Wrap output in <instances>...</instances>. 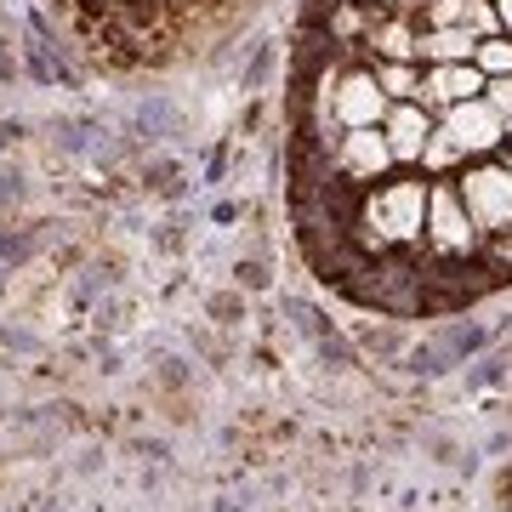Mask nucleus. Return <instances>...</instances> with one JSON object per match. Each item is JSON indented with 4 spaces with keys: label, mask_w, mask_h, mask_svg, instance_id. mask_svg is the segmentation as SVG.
Returning a JSON list of instances; mask_svg holds the SVG:
<instances>
[{
    "label": "nucleus",
    "mask_w": 512,
    "mask_h": 512,
    "mask_svg": "<svg viewBox=\"0 0 512 512\" xmlns=\"http://www.w3.org/2000/svg\"><path fill=\"white\" fill-rule=\"evenodd\" d=\"M484 69L478 63H427L421 69V109H456V103H467V97H484Z\"/></svg>",
    "instance_id": "obj_8"
},
{
    "label": "nucleus",
    "mask_w": 512,
    "mask_h": 512,
    "mask_svg": "<svg viewBox=\"0 0 512 512\" xmlns=\"http://www.w3.org/2000/svg\"><path fill=\"white\" fill-rule=\"evenodd\" d=\"M6 80H18V57H12V46L0 40V86H6Z\"/></svg>",
    "instance_id": "obj_31"
},
{
    "label": "nucleus",
    "mask_w": 512,
    "mask_h": 512,
    "mask_svg": "<svg viewBox=\"0 0 512 512\" xmlns=\"http://www.w3.org/2000/svg\"><path fill=\"white\" fill-rule=\"evenodd\" d=\"M439 126L456 137V148L467 154V160H495L501 148H507V120L484 103V97H467V103H456V109L439 114Z\"/></svg>",
    "instance_id": "obj_6"
},
{
    "label": "nucleus",
    "mask_w": 512,
    "mask_h": 512,
    "mask_svg": "<svg viewBox=\"0 0 512 512\" xmlns=\"http://www.w3.org/2000/svg\"><path fill=\"white\" fill-rule=\"evenodd\" d=\"M484 103H490V109L507 120V131H512V74H501V80H490V86H484Z\"/></svg>",
    "instance_id": "obj_25"
},
{
    "label": "nucleus",
    "mask_w": 512,
    "mask_h": 512,
    "mask_svg": "<svg viewBox=\"0 0 512 512\" xmlns=\"http://www.w3.org/2000/svg\"><path fill=\"white\" fill-rule=\"evenodd\" d=\"M23 131H29V126H23V120H0V143H18Z\"/></svg>",
    "instance_id": "obj_33"
},
{
    "label": "nucleus",
    "mask_w": 512,
    "mask_h": 512,
    "mask_svg": "<svg viewBox=\"0 0 512 512\" xmlns=\"http://www.w3.org/2000/svg\"><path fill=\"white\" fill-rule=\"evenodd\" d=\"M416 23L421 29H461L467 23V0H421Z\"/></svg>",
    "instance_id": "obj_20"
},
{
    "label": "nucleus",
    "mask_w": 512,
    "mask_h": 512,
    "mask_svg": "<svg viewBox=\"0 0 512 512\" xmlns=\"http://www.w3.org/2000/svg\"><path fill=\"white\" fill-rule=\"evenodd\" d=\"M427 194H433L427 171H393L387 183L365 188L348 217V245L365 251L370 262H382L393 251H421V239H427Z\"/></svg>",
    "instance_id": "obj_1"
},
{
    "label": "nucleus",
    "mask_w": 512,
    "mask_h": 512,
    "mask_svg": "<svg viewBox=\"0 0 512 512\" xmlns=\"http://www.w3.org/2000/svg\"><path fill=\"white\" fill-rule=\"evenodd\" d=\"M274 63H279L274 40H256V46H251V63L239 69V92H262V86H268V74H274Z\"/></svg>",
    "instance_id": "obj_19"
},
{
    "label": "nucleus",
    "mask_w": 512,
    "mask_h": 512,
    "mask_svg": "<svg viewBox=\"0 0 512 512\" xmlns=\"http://www.w3.org/2000/svg\"><path fill=\"white\" fill-rule=\"evenodd\" d=\"M416 35L421 23L416 12H376L370 18V35L359 40V63H416Z\"/></svg>",
    "instance_id": "obj_7"
},
{
    "label": "nucleus",
    "mask_w": 512,
    "mask_h": 512,
    "mask_svg": "<svg viewBox=\"0 0 512 512\" xmlns=\"http://www.w3.org/2000/svg\"><path fill=\"white\" fill-rule=\"evenodd\" d=\"M456 194L467 205V217L484 239L512 234V165L495 154V160H467L456 171Z\"/></svg>",
    "instance_id": "obj_2"
},
{
    "label": "nucleus",
    "mask_w": 512,
    "mask_h": 512,
    "mask_svg": "<svg viewBox=\"0 0 512 512\" xmlns=\"http://www.w3.org/2000/svg\"><path fill=\"white\" fill-rule=\"evenodd\" d=\"M285 319H291V330H302V336H308L313 348H319L325 336H336V325H330L325 313L313 308L308 296H285Z\"/></svg>",
    "instance_id": "obj_16"
},
{
    "label": "nucleus",
    "mask_w": 512,
    "mask_h": 512,
    "mask_svg": "<svg viewBox=\"0 0 512 512\" xmlns=\"http://www.w3.org/2000/svg\"><path fill=\"white\" fill-rule=\"evenodd\" d=\"M421 251H427V256H444V262L484 251V234L473 228L467 205H461L456 177H433V194H427V239H421Z\"/></svg>",
    "instance_id": "obj_3"
},
{
    "label": "nucleus",
    "mask_w": 512,
    "mask_h": 512,
    "mask_svg": "<svg viewBox=\"0 0 512 512\" xmlns=\"http://www.w3.org/2000/svg\"><path fill=\"white\" fill-rule=\"evenodd\" d=\"M0 6H6V0H0Z\"/></svg>",
    "instance_id": "obj_41"
},
{
    "label": "nucleus",
    "mask_w": 512,
    "mask_h": 512,
    "mask_svg": "<svg viewBox=\"0 0 512 512\" xmlns=\"http://www.w3.org/2000/svg\"><path fill=\"white\" fill-rule=\"evenodd\" d=\"M217 512H245V501H239V507H234V501H222V507Z\"/></svg>",
    "instance_id": "obj_37"
},
{
    "label": "nucleus",
    "mask_w": 512,
    "mask_h": 512,
    "mask_svg": "<svg viewBox=\"0 0 512 512\" xmlns=\"http://www.w3.org/2000/svg\"><path fill=\"white\" fill-rule=\"evenodd\" d=\"M0 234H6V228H0Z\"/></svg>",
    "instance_id": "obj_40"
},
{
    "label": "nucleus",
    "mask_w": 512,
    "mask_h": 512,
    "mask_svg": "<svg viewBox=\"0 0 512 512\" xmlns=\"http://www.w3.org/2000/svg\"><path fill=\"white\" fill-rule=\"evenodd\" d=\"M467 29H473L478 40L501 35V12H495V0H467Z\"/></svg>",
    "instance_id": "obj_23"
},
{
    "label": "nucleus",
    "mask_w": 512,
    "mask_h": 512,
    "mask_svg": "<svg viewBox=\"0 0 512 512\" xmlns=\"http://www.w3.org/2000/svg\"><path fill=\"white\" fill-rule=\"evenodd\" d=\"M507 365H512L507 353H478V365L467 370V382H473V387H490V382H501V376H507Z\"/></svg>",
    "instance_id": "obj_24"
},
{
    "label": "nucleus",
    "mask_w": 512,
    "mask_h": 512,
    "mask_svg": "<svg viewBox=\"0 0 512 512\" xmlns=\"http://www.w3.org/2000/svg\"><path fill=\"white\" fill-rule=\"evenodd\" d=\"M399 359H404L410 376H444V370H450V353L439 348V336H433V342H416V348H404Z\"/></svg>",
    "instance_id": "obj_18"
},
{
    "label": "nucleus",
    "mask_w": 512,
    "mask_h": 512,
    "mask_svg": "<svg viewBox=\"0 0 512 512\" xmlns=\"http://www.w3.org/2000/svg\"><path fill=\"white\" fill-rule=\"evenodd\" d=\"M439 348L450 353V365H467V359H478V353L490 348V330H484V325H467V319H456V325H444Z\"/></svg>",
    "instance_id": "obj_15"
},
{
    "label": "nucleus",
    "mask_w": 512,
    "mask_h": 512,
    "mask_svg": "<svg viewBox=\"0 0 512 512\" xmlns=\"http://www.w3.org/2000/svg\"><path fill=\"white\" fill-rule=\"evenodd\" d=\"M370 69L393 103H421V63H370Z\"/></svg>",
    "instance_id": "obj_13"
},
{
    "label": "nucleus",
    "mask_w": 512,
    "mask_h": 512,
    "mask_svg": "<svg viewBox=\"0 0 512 512\" xmlns=\"http://www.w3.org/2000/svg\"><path fill=\"white\" fill-rule=\"evenodd\" d=\"M461 165H467V154L456 148V137L444 126H433V137H427V148H421V171L427 177H456Z\"/></svg>",
    "instance_id": "obj_14"
},
{
    "label": "nucleus",
    "mask_w": 512,
    "mask_h": 512,
    "mask_svg": "<svg viewBox=\"0 0 512 512\" xmlns=\"http://www.w3.org/2000/svg\"><path fill=\"white\" fill-rule=\"evenodd\" d=\"M40 239H46L40 228H18V234L6 228V234H0V262H6V268H23V262L40 251Z\"/></svg>",
    "instance_id": "obj_21"
},
{
    "label": "nucleus",
    "mask_w": 512,
    "mask_h": 512,
    "mask_svg": "<svg viewBox=\"0 0 512 512\" xmlns=\"http://www.w3.org/2000/svg\"><path fill=\"white\" fill-rule=\"evenodd\" d=\"M183 120L171 109V97H143L137 109H131V137H143V143H165V137H177Z\"/></svg>",
    "instance_id": "obj_11"
},
{
    "label": "nucleus",
    "mask_w": 512,
    "mask_h": 512,
    "mask_svg": "<svg viewBox=\"0 0 512 512\" xmlns=\"http://www.w3.org/2000/svg\"><path fill=\"white\" fill-rule=\"evenodd\" d=\"M433 126H439V114L421 109V103H393V109H387L382 137H387V148H393L399 171H421V148H427Z\"/></svg>",
    "instance_id": "obj_9"
},
{
    "label": "nucleus",
    "mask_w": 512,
    "mask_h": 512,
    "mask_svg": "<svg viewBox=\"0 0 512 512\" xmlns=\"http://www.w3.org/2000/svg\"><path fill=\"white\" fill-rule=\"evenodd\" d=\"M359 348H370L376 359H399V353H404V336H399L393 325H365V330H359Z\"/></svg>",
    "instance_id": "obj_22"
},
{
    "label": "nucleus",
    "mask_w": 512,
    "mask_h": 512,
    "mask_svg": "<svg viewBox=\"0 0 512 512\" xmlns=\"http://www.w3.org/2000/svg\"><path fill=\"white\" fill-rule=\"evenodd\" d=\"M330 171H336L353 194H365V188L387 183V177L399 171V160H393L382 126H365V131H336V143H330Z\"/></svg>",
    "instance_id": "obj_4"
},
{
    "label": "nucleus",
    "mask_w": 512,
    "mask_h": 512,
    "mask_svg": "<svg viewBox=\"0 0 512 512\" xmlns=\"http://www.w3.org/2000/svg\"><path fill=\"white\" fill-rule=\"evenodd\" d=\"M0 291H6V262H0Z\"/></svg>",
    "instance_id": "obj_39"
},
{
    "label": "nucleus",
    "mask_w": 512,
    "mask_h": 512,
    "mask_svg": "<svg viewBox=\"0 0 512 512\" xmlns=\"http://www.w3.org/2000/svg\"><path fill=\"white\" fill-rule=\"evenodd\" d=\"M222 177H228V143H217L205 160V183H222Z\"/></svg>",
    "instance_id": "obj_29"
},
{
    "label": "nucleus",
    "mask_w": 512,
    "mask_h": 512,
    "mask_svg": "<svg viewBox=\"0 0 512 512\" xmlns=\"http://www.w3.org/2000/svg\"><path fill=\"white\" fill-rule=\"evenodd\" d=\"M478 52V35L461 23V29H421L416 35V63H473Z\"/></svg>",
    "instance_id": "obj_10"
},
{
    "label": "nucleus",
    "mask_w": 512,
    "mask_h": 512,
    "mask_svg": "<svg viewBox=\"0 0 512 512\" xmlns=\"http://www.w3.org/2000/svg\"><path fill=\"white\" fill-rule=\"evenodd\" d=\"M0 342L18 348V353H35V336H29V330H0Z\"/></svg>",
    "instance_id": "obj_30"
},
{
    "label": "nucleus",
    "mask_w": 512,
    "mask_h": 512,
    "mask_svg": "<svg viewBox=\"0 0 512 512\" xmlns=\"http://www.w3.org/2000/svg\"><path fill=\"white\" fill-rule=\"evenodd\" d=\"M29 188H23V171H12V165H0V205H18Z\"/></svg>",
    "instance_id": "obj_26"
},
{
    "label": "nucleus",
    "mask_w": 512,
    "mask_h": 512,
    "mask_svg": "<svg viewBox=\"0 0 512 512\" xmlns=\"http://www.w3.org/2000/svg\"><path fill=\"white\" fill-rule=\"evenodd\" d=\"M393 97L376 86V69L353 57L348 69L336 74V92H330V126L336 131H365V126H382Z\"/></svg>",
    "instance_id": "obj_5"
},
{
    "label": "nucleus",
    "mask_w": 512,
    "mask_h": 512,
    "mask_svg": "<svg viewBox=\"0 0 512 512\" xmlns=\"http://www.w3.org/2000/svg\"><path fill=\"white\" fill-rule=\"evenodd\" d=\"M103 137H109V131L97 126V120H80V114L52 120V143L63 148V154H103Z\"/></svg>",
    "instance_id": "obj_12"
},
{
    "label": "nucleus",
    "mask_w": 512,
    "mask_h": 512,
    "mask_svg": "<svg viewBox=\"0 0 512 512\" xmlns=\"http://www.w3.org/2000/svg\"><path fill=\"white\" fill-rule=\"evenodd\" d=\"M495 12H501V35H512V0H495Z\"/></svg>",
    "instance_id": "obj_34"
},
{
    "label": "nucleus",
    "mask_w": 512,
    "mask_h": 512,
    "mask_svg": "<svg viewBox=\"0 0 512 512\" xmlns=\"http://www.w3.org/2000/svg\"><path fill=\"white\" fill-rule=\"evenodd\" d=\"M473 63L484 69V80H501V74H512V35H490V40H478Z\"/></svg>",
    "instance_id": "obj_17"
},
{
    "label": "nucleus",
    "mask_w": 512,
    "mask_h": 512,
    "mask_svg": "<svg viewBox=\"0 0 512 512\" xmlns=\"http://www.w3.org/2000/svg\"><path fill=\"white\" fill-rule=\"evenodd\" d=\"M359 6H370V12H393L399 0H359Z\"/></svg>",
    "instance_id": "obj_35"
},
{
    "label": "nucleus",
    "mask_w": 512,
    "mask_h": 512,
    "mask_svg": "<svg viewBox=\"0 0 512 512\" xmlns=\"http://www.w3.org/2000/svg\"><path fill=\"white\" fill-rule=\"evenodd\" d=\"M234 279L245 285V291H268V268H262V262H239Z\"/></svg>",
    "instance_id": "obj_28"
},
{
    "label": "nucleus",
    "mask_w": 512,
    "mask_h": 512,
    "mask_svg": "<svg viewBox=\"0 0 512 512\" xmlns=\"http://www.w3.org/2000/svg\"><path fill=\"white\" fill-rule=\"evenodd\" d=\"M399 12H421V0H399Z\"/></svg>",
    "instance_id": "obj_36"
},
{
    "label": "nucleus",
    "mask_w": 512,
    "mask_h": 512,
    "mask_svg": "<svg viewBox=\"0 0 512 512\" xmlns=\"http://www.w3.org/2000/svg\"><path fill=\"white\" fill-rule=\"evenodd\" d=\"M484 256H490L501 274H512V234H495V239H484Z\"/></svg>",
    "instance_id": "obj_27"
},
{
    "label": "nucleus",
    "mask_w": 512,
    "mask_h": 512,
    "mask_svg": "<svg viewBox=\"0 0 512 512\" xmlns=\"http://www.w3.org/2000/svg\"><path fill=\"white\" fill-rule=\"evenodd\" d=\"M501 160H507V165H512V137H507V148H501Z\"/></svg>",
    "instance_id": "obj_38"
},
{
    "label": "nucleus",
    "mask_w": 512,
    "mask_h": 512,
    "mask_svg": "<svg viewBox=\"0 0 512 512\" xmlns=\"http://www.w3.org/2000/svg\"><path fill=\"white\" fill-rule=\"evenodd\" d=\"M160 376H165V387H183V359H165Z\"/></svg>",
    "instance_id": "obj_32"
}]
</instances>
